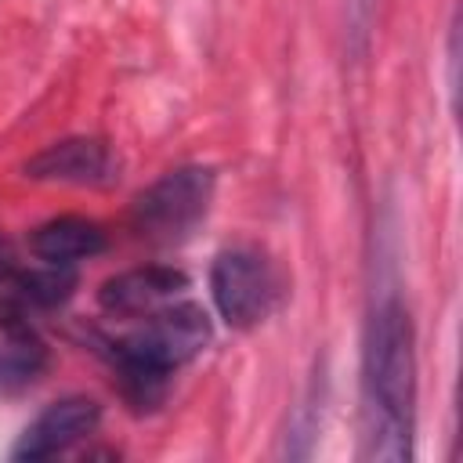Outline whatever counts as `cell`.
<instances>
[{
	"mask_svg": "<svg viewBox=\"0 0 463 463\" xmlns=\"http://www.w3.org/2000/svg\"><path fill=\"white\" fill-rule=\"evenodd\" d=\"M416 427V333L398 297H380L362 351V438L365 459L402 463Z\"/></svg>",
	"mask_w": 463,
	"mask_h": 463,
	"instance_id": "obj_1",
	"label": "cell"
},
{
	"mask_svg": "<svg viewBox=\"0 0 463 463\" xmlns=\"http://www.w3.org/2000/svg\"><path fill=\"white\" fill-rule=\"evenodd\" d=\"M210 344V315L199 304H166L112 344V365L130 409L148 412L166 398L174 369Z\"/></svg>",
	"mask_w": 463,
	"mask_h": 463,
	"instance_id": "obj_2",
	"label": "cell"
},
{
	"mask_svg": "<svg viewBox=\"0 0 463 463\" xmlns=\"http://www.w3.org/2000/svg\"><path fill=\"white\" fill-rule=\"evenodd\" d=\"M213 170L210 166H177L152 181L130 210V228L137 239L152 246H177L184 242L206 217L213 199Z\"/></svg>",
	"mask_w": 463,
	"mask_h": 463,
	"instance_id": "obj_3",
	"label": "cell"
},
{
	"mask_svg": "<svg viewBox=\"0 0 463 463\" xmlns=\"http://www.w3.org/2000/svg\"><path fill=\"white\" fill-rule=\"evenodd\" d=\"M210 297L232 329H253L275 311L282 297L279 271L257 246H228L213 257Z\"/></svg>",
	"mask_w": 463,
	"mask_h": 463,
	"instance_id": "obj_4",
	"label": "cell"
},
{
	"mask_svg": "<svg viewBox=\"0 0 463 463\" xmlns=\"http://www.w3.org/2000/svg\"><path fill=\"white\" fill-rule=\"evenodd\" d=\"M101 423V409L94 398L83 394H69L51 402L14 441L11 459H51L69 452L76 441H83L87 434H94Z\"/></svg>",
	"mask_w": 463,
	"mask_h": 463,
	"instance_id": "obj_5",
	"label": "cell"
},
{
	"mask_svg": "<svg viewBox=\"0 0 463 463\" xmlns=\"http://www.w3.org/2000/svg\"><path fill=\"white\" fill-rule=\"evenodd\" d=\"M33 181L76 184V188H105L119 177V163L101 137H65L47 145L40 156L25 163Z\"/></svg>",
	"mask_w": 463,
	"mask_h": 463,
	"instance_id": "obj_6",
	"label": "cell"
},
{
	"mask_svg": "<svg viewBox=\"0 0 463 463\" xmlns=\"http://www.w3.org/2000/svg\"><path fill=\"white\" fill-rule=\"evenodd\" d=\"M184 289H188L184 271L166 268V264H145V268H130V271L105 279L98 289V304H101V311H109L116 318H145V315L174 304Z\"/></svg>",
	"mask_w": 463,
	"mask_h": 463,
	"instance_id": "obj_7",
	"label": "cell"
},
{
	"mask_svg": "<svg viewBox=\"0 0 463 463\" xmlns=\"http://www.w3.org/2000/svg\"><path fill=\"white\" fill-rule=\"evenodd\" d=\"M29 250H33V257L43 260V264L72 268L76 260L98 257V253L105 250V232H101L98 221L65 213V217L43 221V224L29 235Z\"/></svg>",
	"mask_w": 463,
	"mask_h": 463,
	"instance_id": "obj_8",
	"label": "cell"
},
{
	"mask_svg": "<svg viewBox=\"0 0 463 463\" xmlns=\"http://www.w3.org/2000/svg\"><path fill=\"white\" fill-rule=\"evenodd\" d=\"M7 336L0 344V391H22L29 383H36L47 369V347L43 340L25 326H4Z\"/></svg>",
	"mask_w": 463,
	"mask_h": 463,
	"instance_id": "obj_9",
	"label": "cell"
},
{
	"mask_svg": "<svg viewBox=\"0 0 463 463\" xmlns=\"http://www.w3.org/2000/svg\"><path fill=\"white\" fill-rule=\"evenodd\" d=\"M373 7H376V0H347V36L354 40V51L365 47L369 22H373Z\"/></svg>",
	"mask_w": 463,
	"mask_h": 463,
	"instance_id": "obj_10",
	"label": "cell"
},
{
	"mask_svg": "<svg viewBox=\"0 0 463 463\" xmlns=\"http://www.w3.org/2000/svg\"><path fill=\"white\" fill-rule=\"evenodd\" d=\"M11 264H14V253H11V242H7L4 235H0V271H4V268H11Z\"/></svg>",
	"mask_w": 463,
	"mask_h": 463,
	"instance_id": "obj_11",
	"label": "cell"
}]
</instances>
